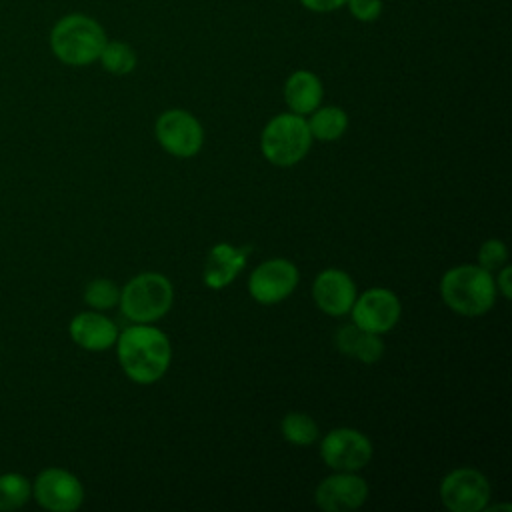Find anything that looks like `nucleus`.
Listing matches in <instances>:
<instances>
[{"instance_id": "nucleus-1", "label": "nucleus", "mask_w": 512, "mask_h": 512, "mask_svg": "<svg viewBox=\"0 0 512 512\" xmlns=\"http://www.w3.org/2000/svg\"><path fill=\"white\" fill-rule=\"evenodd\" d=\"M118 362L136 384H152L164 376L172 360L166 334L150 324H134L116 338Z\"/></svg>"}, {"instance_id": "nucleus-14", "label": "nucleus", "mask_w": 512, "mask_h": 512, "mask_svg": "<svg viewBox=\"0 0 512 512\" xmlns=\"http://www.w3.org/2000/svg\"><path fill=\"white\" fill-rule=\"evenodd\" d=\"M70 336L80 348L100 352L116 342L118 328L98 312H80L70 322Z\"/></svg>"}, {"instance_id": "nucleus-15", "label": "nucleus", "mask_w": 512, "mask_h": 512, "mask_svg": "<svg viewBox=\"0 0 512 512\" xmlns=\"http://www.w3.org/2000/svg\"><path fill=\"white\" fill-rule=\"evenodd\" d=\"M248 248H234L226 242H218L210 248L208 258H206V266H204V282L206 286L220 290L224 286H228L238 272L246 266V254Z\"/></svg>"}, {"instance_id": "nucleus-6", "label": "nucleus", "mask_w": 512, "mask_h": 512, "mask_svg": "<svg viewBox=\"0 0 512 512\" xmlns=\"http://www.w3.org/2000/svg\"><path fill=\"white\" fill-rule=\"evenodd\" d=\"M154 132L160 146L178 158H190L198 154L204 144V130L200 122L190 112L180 108L162 112L156 120Z\"/></svg>"}, {"instance_id": "nucleus-7", "label": "nucleus", "mask_w": 512, "mask_h": 512, "mask_svg": "<svg viewBox=\"0 0 512 512\" xmlns=\"http://www.w3.org/2000/svg\"><path fill=\"white\" fill-rule=\"evenodd\" d=\"M320 456L336 472H356L372 458V442L354 428H334L320 442Z\"/></svg>"}, {"instance_id": "nucleus-21", "label": "nucleus", "mask_w": 512, "mask_h": 512, "mask_svg": "<svg viewBox=\"0 0 512 512\" xmlns=\"http://www.w3.org/2000/svg\"><path fill=\"white\" fill-rule=\"evenodd\" d=\"M30 498V484L22 474L8 472L0 476V512L16 510Z\"/></svg>"}, {"instance_id": "nucleus-5", "label": "nucleus", "mask_w": 512, "mask_h": 512, "mask_svg": "<svg viewBox=\"0 0 512 512\" xmlns=\"http://www.w3.org/2000/svg\"><path fill=\"white\" fill-rule=\"evenodd\" d=\"M312 134L304 116L286 112L274 116L262 130L260 148L268 162L276 166H294L310 150Z\"/></svg>"}, {"instance_id": "nucleus-3", "label": "nucleus", "mask_w": 512, "mask_h": 512, "mask_svg": "<svg viewBox=\"0 0 512 512\" xmlns=\"http://www.w3.org/2000/svg\"><path fill=\"white\" fill-rule=\"evenodd\" d=\"M442 300L462 316H482L496 300V282L488 270L476 264L450 268L440 280Z\"/></svg>"}, {"instance_id": "nucleus-25", "label": "nucleus", "mask_w": 512, "mask_h": 512, "mask_svg": "<svg viewBox=\"0 0 512 512\" xmlns=\"http://www.w3.org/2000/svg\"><path fill=\"white\" fill-rule=\"evenodd\" d=\"M306 10L316 12V14H328L346 4V0H298Z\"/></svg>"}, {"instance_id": "nucleus-13", "label": "nucleus", "mask_w": 512, "mask_h": 512, "mask_svg": "<svg viewBox=\"0 0 512 512\" xmlns=\"http://www.w3.org/2000/svg\"><path fill=\"white\" fill-rule=\"evenodd\" d=\"M312 296L322 312L330 316H344L356 300V284L344 270L326 268L316 276Z\"/></svg>"}, {"instance_id": "nucleus-18", "label": "nucleus", "mask_w": 512, "mask_h": 512, "mask_svg": "<svg viewBox=\"0 0 512 512\" xmlns=\"http://www.w3.org/2000/svg\"><path fill=\"white\" fill-rule=\"evenodd\" d=\"M310 114L312 116L306 122H308L312 138L330 142V140L340 138L348 128V116L340 106H322V108L318 106Z\"/></svg>"}, {"instance_id": "nucleus-8", "label": "nucleus", "mask_w": 512, "mask_h": 512, "mask_svg": "<svg viewBox=\"0 0 512 512\" xmlns=\"http://www.w3.org/2000/svg\"><path fill=\"white\" fill-rule=\"evenodd\" d=\"M440 500L450 512H480L490 500V484L482 472L458 468L444 476Z\"/></svg>"}, {"instance_id": "nucleus-10", "label": "nucleus", "mask_w": 512, "mask_h": 512, "mask_svg": "<svg viewBox=\"0 0 512 512\" xmlns=\"http://www.w3.org/2000/svg\"><path fill=\"white\" fill-rule=\"evenodd\" d=\"M36 502L52 512H72L84 500V488L80 480L62 468H46L34 480Z\"/></svg>"}, {"instance_id": "nucleus-11", "label": "nucleus", "mask_w": 512, "mask_h": 512, "mask_svg": "<svg viewBox=\"0 0 512 512\" xmlns=\"http://www.w3.org/2000/svg\"><path fill=\"white\" fill-rule=\"evenodd\" d=\"M350 312H352V322L358 328L374 334H384L392 330L400 320L402 306L398 296L392 290L372 288L354 300Z\"/></svg>"}, {"instance_id": "nucleus-24", "label": "nucleus", "mask_w": 512, "mask_h": 512, "mask_svg": "<svg viewBox=\"0 0 512 512\" xmlns=\"http://www.w3.org/2000/svg\"><path fill=\"white\" fill-rule=\"evenodd\" d=\"M344 6L360 22H374L382 14V0H346Z\"/></svg>"}, {"instance_id": "nucleus-27", "label": "nucleus", "mask_w": 512, "mask_h": 512, "mask_svg": "<svg viewBox=\"0 0 512 512\" xmlns=\"http://www.w3.org/2000/svg\"><path fill=\"white\" fill-rule=\"evenodd\" d=\"M484 510H488V512H496V510H506V512H510L512 506H510V504H496V506H488V504H486Z\"/></svg>"}, {"instance_id": "nucleus-12", "label": "nucleus", "mask_w": 512, "mask_h": 512, "mask_svg": "<svg viewBox=\"0 0 512 512\" xmlns=\"http://www.w3.org/2000/svg\"><path fill=\"white\" fill-rule=\"evenodd\" d=\"M368 498V484L354 472H336L324 478L314 492V502L326 512L360 508Z\"/></svg>"}, {"instance_id": "nucleus-23", "label": "nucleus", "mask_w": 512, "mask_h": 512, "mask_svg": "<svg viewBox=\"0 0 512 512\" xmlns=\"http://www.w3.org/2000/svg\"><path fill=\"white\" fill-rule=\"evenodd\" d=\"M506 260H508V248L502 240L490 238L478 250V266H482L488 272L502 268Z\"/></svg>"}, {"instance_id": "nucleus-2", "label": "nucleus", "mask_w": 512, "mask_h": 512, "mask_svg": "<svg viewBox=\"0 0 512 512\" xmlns=\"http://www.w3.org/2000/svg\"><path fill=\"white\" fill-rule=\"evenodd\" d=\"M106 40L102 24L80 12L56 20L48 38L52 54L68 66H88L96 62Z\"/></svg>"}, {"instance_id": "nucleus-20", "label": "nucleus", "mask_w": 512, "mask_h": 512, "mask_svg": "<svg viewBox=\"0 0 512 512\" xmlns=\"http://www.w3.org/2000/svg\"><path fill=\"white\" fill-rule=\"evenodd\" d=\"M284 440L296 446H310L318 440L316 422L304 412H288L280 424Z\"/></svg>"}, {"instance_id": "nucleus-26", "label": "nucleus", "mask_w": 512, "mask_h": 512, "mask_svg": "<svg viewBox=\"0 0 512 512\" xmlns=\"http://www.w3.org/2000/svg\"><path fill=\"white\" fill-rule=\"evenodd\" d=\"M510 278H512V268L510 266H504L496 278V288L502 292L504 298H512V284H510Z\"/></svg>"}, {"instance_id": "nucleus-17", "label": "nucleus", "mask_w": 512, "mask_h": 512, "mask_svg": "<svg viewBox=\"0 0 512 512\" xmlns=\"http://www.w3.org/2000/svg\"><path fill=\"white\" fill-rule=\"evenodd\" d=\"M336 346L342 354L352 356L364 364H374L384 354V342L380 334L358 328L354 322L342 326L336 332Z\"/></svg>"}, {"instance_id": "nucleus-22", "label": "nucleus", "mask_w": 512, "mask_h": 512, "mask_svg": "<svg viewBox=\"0 0 512 512\" xmlns=\"http://www.w3.org/2000/svg\"><path fill=\"white\" fill-rule=\"evenodd\" d=\"M120 300L118 286L108 278H96L84 288V302L96 310H108Z\"/></svg>"}, {"instance_id": "nucleus-9", "label": "nucleus", "mask_w": 512, "mask_h": 512, "mask_svg": "<svg viewBox=\"0 0 512 512\" xmlns=\"http://www.w3.org/2000/svg\"><path fill=\"white\" fill-rule=\"evenodd\" d=\"M298 284V268L284 260L272 258L256 266L248 278V292L260 304H276L288 298Z\"/></svg>"}, {"instance_id": "nucleus-4", "label": "nucleus", "mask_w": 512, "mask_h": 512, "mask_svg": "<svg viewBox=\"0 0 512 512\" xmlns=\"http://www.w3.org/2000/svg\"><path fill=\"white\" fill-rule=\"evenodd\" d=\"M172 300L174 288L166 276L158 272H142L122 288L118 304L128 320L136 324H152L170 310Z\"/></svg>"}, {"instance_id": "nucleus-19", "label": "nucleus", "mask_w": 512, "mask_h": 512, "mask_svg": "<svg viewBox=\"0 0 512 512\" xmlns=\"http://www.w3.org/2000/svg\"><path fill=\"white\" fill-rule=\"evenodd\" d=\"M98 60L106 72L124 76L136 68L138 56L130 44H126L122 40H106Z\"/></svg>"}, {"instance_id": "nucleus-16", "label": "nucleus", "mask_w": 512, "mask_h": 512, "mask_svg": "<svg viewBox=\"0 0 512 512\" xmlns=\"http://www.w3.org/2000/svg\"><path fill=\"white\" fill-rule=\"evenodd\" d=\"M324 96L322 80L310 70H296L284 84V100L294 114L306 116L314 112Z\"/></svg>"}]
</instances>
